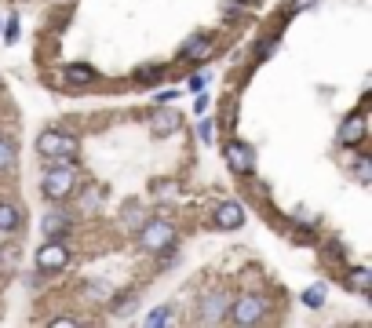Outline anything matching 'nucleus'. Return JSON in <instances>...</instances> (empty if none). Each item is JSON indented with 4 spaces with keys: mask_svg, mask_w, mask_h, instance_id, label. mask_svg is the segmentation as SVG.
<instances>
[{
    "mask_svg": "<svg viewBox=\"0 0 372 328\" xmlns=\"http://www.w3.org/2000/svg\"><path fill=\"white\" fill-rule=\"evenodd\" d=\"M77 190H81V168H77V160H73V157L44 160L41 193L48 197V205H66Z\"/></svg>",
    "mask_w": 372,
    "mask_h": 328,
    "instance_id": "1",
    "label": "nucleus"
},
{
    "mask_svg": "<svg viewBox=\"0 0 372 328\" xmlns=\"http://www.w3.org/2000/svg\"><path fill=\"white\" fill-rule=\"evenodd\" d=\"M135 245L146 255H161V252L175 248V222L172 219H143V226L135 230Z\"/></svg>",
    "mask_w": 372,
    "mask_h": 328,
    "instance_id": "2",
    "label": "nucleus"
},
{
    "mask_svg": "<svg viewBox=\"0 0 372 328\" xmlns=\"http://www.w3.org/2000/svg\"><path fill=\"white\" fill-rule=\"evenodd\" d=\"M37 153L44 160H58V157H77L81 153V139L66 128H48L37 135Z\"/></svg>",
    "mask_w": 372,
    "mask_h": 328,
    "instance_id": "3",
    "label": "nucleus"
},
{
    "mask_svg": "<svg viewBox=\"0 0 372 328\" xmlns=\"http://www.w3.org/2000/svg\"><path fill=\"white\" fill-rule=\"evenodd\" d=\"M230 303H234V295L227 288H208V292L197 295L194 317L201 324H223V321H230Z\"/></svg>",
    "mask_w": 372,
    "mask_h": 328,
    "instance_id": "4",
    "label": "nucleus"
},
{
    "mask_svg": "<svg viewBox=\"0 0 372 328\" xmlns=\"http://www.w3.org/2000/svg\"><path fill=\"white\" fill-rule=\"evenodd\" d=\"M267 314H270V299H267V295H259V292H244V295H237V299L230 303V321L241 324V328L263 324Z\"/></svg>",
    "mask_w": 372,
    "mask_h": 328,
    "instance_id": "5",
    "label": "nucleus"
},
{
    "mask_svg": "<svg viewBox=\"0 0 372 328\" xmlns=\"http://www.w3.org/2000/svg\"><path fill=\"white\" fill-rule=\"evenodd\" d=\"M223 160H227V168H230L237 179H252V175H256V146H252V143L227 139V143H223Z\"/></svg>",
    "mask_w": 372,
    "mask_h": 328,
    "instance_id": "6",
    "label": "nucleus"
},
{
    "mask_svg": "<svg viewBox=\"0 0 372 328\" xmlns=\"http://www.w3.org/2000/svg\"><path fill=\"white\" fill-rule=\"evenodd\" d=\"M37 274H62L70 267V245L62 237H48L44 248H37Z\"/></svg>",
    "mask_w": 372,
    "mask_h": 328,
    "instance_id": "7",
    "label": "nucleus"
},
{
    "mask_svg": "<svg viewBox=\"0 0 372 328\" xmlns=\"http://www.w3.org/2000/svg\"><path fill=\"white\" fill-rule=\"evenodd\" d=\"M336 139H339V146H343V150H358L368 139V117H365V110H354L351 117H343Z\"/></svg>",
    "mask_w": 372,
    "mask_h": 328,
    "instance_id": "8",
    "label": "nucleus"
},
{
    "mask_svg": "<svg viewBox=\"0 0 372 328\" xmlns=\"http://www.w3.org/2000/svg\"><path fill=\"white\" fill-rule=\"evenodd\" d=\"M182 128V113L172 103H157V110L150 113V131L153 135H175Z\"/></svg>",
    "mask_w": 372,
    "mask_h": 328,
    "instance_id": "9",
    "label": "nucleus"
},
{
    "mask_svg": "<svg viewBox=\"0 0 372 328\" xmlns=\"http://www.w3.org/2000/svg\"><path fill=\"white\" fill-rule=\"evenodd\" d=\"M58 81L66 88H91L99 81V73L91 70L88 62H70V66H62V70H58Z\"/></svg>",
    "mask_w": 372,
    "mask_h": 328,
    "instance_id": "10",
    "label": "nucleus"
},
{
    "mask_svg": "<svg viewBox=\"0 0 372 328\" xmlns=\"http://www.w3.org/2000/svg\"><path fill=\"white\" fill-rule=\"evenodd\" d=\"M212 55H215V44L208 33H197V37H190L179 48V62H208Z\"/></svg>",
    "mask_w": 372,
    "mask_h": 328,
    "instance_id": "11",
    "label": "nucleus"
},
{
    "mask_svg": "<svg viewBox=\"0 0 372 328\" xmlns=\"http://www.w3.org/2000/svg\"><path fill=\"white\" fill-rule=\"evenodd\" d=\"M73 230V212H66L62 205H51L48 215H44V234L48 237H66Z\"/></svg>",
    "mask_w": 372,
    "mask_h": 328,
    "instance_id": "12",
    "label": "nucleus"
},
{
    "mask_svg": "<svg viewBox=\"0 0 372 328\" xmlns=\"http://www.w3.org/2000/svg\"><path fill=\"white\" fill-rule=\"evenodd\" d=\"M212 222L219 226V230H241L244 226V208L237 201H223L219 208L212 212Z\"/></svg>",
    "mask_w": 372,
    "mask_h": 328,
    "instance_id": "13",
    "label": "nucleus"
},
{
    "mask_svg": "<svg viewBox=\"0 0 372 328\" xmlns=\"http://www.w3.org/2000/svg\"><path fill=\"white\" fill-rule=\"evenodd\" d=\"M19 226H22V212H19V205L0 201V234H15Z\"/></svg>",
    "mask_w": 372,
    "mask_h": 328,
    "instance_id": "14",
    "label": "nucleus"
},
{
    "mask_svg": "<svg viewBox=\"0 0 372 328\" xmlns=\"http://www.w3.org/2000/svg\"><path fill=\"white\" fill-rule=\"evenodd\" d=\"M347 288H354L358 295H368V292H372V270H365V267H347Z\"/></svg>",
    "mask_w": 372,
    "mask_h": 328,
    "instance_id": "15",
    "label": "nucleus"
},
{
    "mask_svg": "<svg viewBox=\"0 0 372 328\" xmlns=\"http://www.w3.org/2000/svg\"><path fill=\"white\" fill-rule=\"evenodd\" d=\"M325 295H329V288H325V285H310V288H303L299 299H303V307H306V310H321V307H325Z\"/></svg>",
    "mask_w": 372,
    "mask_h": 328,
    "instance_id": "16",
    "label": "nucleus"
},
{
    "mask_svg": "<svg viewBox=\"0 0 372 328\" xmlns=\"http://www.w3.org/2000/svg\"><path fill=\"white\" fill-rule=\"evenodd\" d=\"M15 160H19V153H15V143H11L8 135H0V175H8V172L15 168Z\"/></svg>",
    "mask_w": 372,
    "mask_h": 328,
    "instance_id": "17",
    "label": "nucleus"
},
{
    "mask_svg": "<svg viewBox=\"0 0 372 328\" xmlns=\"http://www.w3.org/2000/svg\"><path fill=\"white\" fill-rule=\"evenodd\" d=\"M351 168H354V179H358L361 186L372 183V157H368V153H358V157L351 160Z\"/></svg>",
    "mask_w": 372,
    "mask_h": 328,
    "instance_id": "18",
    "label": "nucleus"
},
{
    "mask_svg": "<svg viewBox=\"0 0 372 328\" xmlns=\"http://www.w3.org/2000/svg\"><path fill=\"white\" fill-rule=\"evenodd\" d=\"M168 321H175V307H172V303H161V307H153V310L146 314V324H150V328H161V324H168Z\"/></svg>",
    "mask_w": 372,
    "mask_h": 328,
    "instance_id": "19",
    "label": "nucleus"
},
{
    "mask_svg": "<svg viewBox=\"0 0 372 328\" xmlns=\"http://www.w3.org/2000/svg\"><path fill=\"white\" fill-rule=\"evenodd\" d=\"M161 77H165V66H157V62H153V66H139V70H135V84H139V88L157 84Z\"/></svg>",
    "mask_w": 372,
    "mask_h": 328,
    "instance_id": "20",
    "label": "nucleus"
},
{
    "mask_svg": "<svg viewBox=\"0 0 372 328\" xmlns=\"http://www.w3.org/2000/svg\"><path fill=\"white\" fill-rule=\"evenodd\" d=\"M84 295H88V299H95V303H110L113 285H110V281H91V285L84 288Z\"/></svg>",
    "mask_w": 372,
    "mask_h": 328,
    "instance_id": "21",
    "label": "nucleus"
},
{
    "mask_svg": "<svg viewBox=\"0 0 372 328\" xmlns=\"http://www.w3.org/2000/svg\"><path fill=\"white\" fill-rule=\"evenodd\" d=\"M274 44H277L274 37H267V41H259V48H252V58H256V62H263V58H267V55L274 51Z\"/></svg>",
    "mask_w": 372,
    "mask_h": 328,
    "instance_id": "22",
    "label": "nucleus"
},
{
    "mask_svg": "<svg viewBox=\"0 0 372 328\" xmlns=\"http://www.w3.org/2000/svg\"><path fill=\"white\" fill-rule=\"evenodd\" d=\"M4 41L15 44L19 41V15H8V26H4Z\"/></svg>",
    "mask_w": 372,
    "mask_h": 328,
    "instance_id": "23",
    "label": "nucleus"
},
{
    "mask_svg": "<svg viewBox=\"0 0 372 328\" xmlns=\"http://www.w3.org/2000/svg\"><path fill=\"white\" fill-rule=\"evenodd\" d=\"M186 88H190L194 95H197V91H205V88H208V73H190V81H186Z\"/></svg>",
    "mask_w": 372,
    "mask_h": 328,
    "instance_id": "24",
    "label": "nucleus"
},
{
    "mask_svg": "<svg viewBox=\"0 0 372 328\" xmlns=\"http://www.w3.org/2000/svg\"><path fill=\"white\" fill-rule=\"evenodd\" d=\"M197 135H201V143H212V139H215V124H212L208 117L197 124Z\"/></svg>",
    "mask_w": 372,
    "mask_h": 328,
    "instance_id": "25",
    "label": "nucleus"
},
{
    "mask_svg": "<svg viewBox=\"0 0 372 328\" xmlns=\"http://www.w3.org/2000/svg\"><path fill=\"white\" fill-rule=\"evenodd\" d=\"M318 4V0H292V4H289V15H299V11H310V8H314ZM285 15V19H289Z\"/></svg>",
    "mask_w": 372,
    "mask_h": 328,
    "instance_id": "26",
    "label": "nucleus"
},
{
    "mask_svg": "<svg viewBox=\"0 0 372 328\" xmlns=\"http://www.w3.org/2000/svg\"><path fill=\"white\" fill-rule=\"evenodd\" d=\"M48 324H55V328H62V324H81V317H73V314H58V317H51Z\"/></svg>",
    "mask_w": 372,
    "mask_h": 328,
    "instance_id": "27",
    "label": "nucleus"
},
{
    "mask_svg": "<svg viewBox=\"0 0 372 328\" xmlns=\"http://www.w3.org/2000/svg\"><path fill=\"white\" fill-rule=\"evenodd\" d=\"M208 103H212V98H208L205 91H197V103H194V113H205V110H208Z\"/></svg>",
    "mask_w": 372,
    "mask_h": 328,
    "instance_id": "28",
    "label": "nucleus"
},
{
    "mask_svg": "<svg viewBox=\"0 0 372 328\" xmlns=\"http://www.w3.org/2000/svg\"><path fill=\"white\" fill-rule=\"evenodd\" d=\"M175 98H179V91H175V88H168V91H161V95H157V103H175Z\"/></svg>",
    "mask_w": 372,
    "mask_h": 328,
    "instance_id": "29",
    "label": "nucleus"
},
{
    "mask_svg": "<svg viewBox=\"0 0 372 328\" xmlns=\"http://www.w3.org/2000/svg\"><path fill=\"white\" fill-rule=\"evenodd\" d=\"M241 4H259V0H241Z\"/></svg>",
    "mask_w": 372,
    "mask_h": 328,
    "instance_id": "30",
    "label": "nucleus"
}]
</instances>
